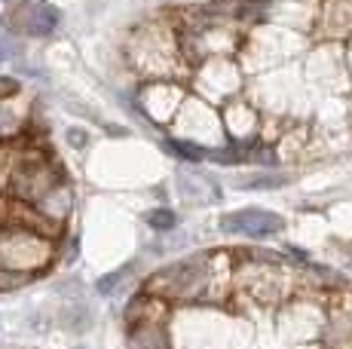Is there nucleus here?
I'll list each match as a JSON object with an SVG mask.
<instances>
[{
	"instance_id": "f257e3e1",
	"label": "nucleus",
	"mask_w": 352,
	"mask_h": 349,
	"mask_svg": "<svg viewBox=\"0 0 352 349\" xmlns=\"http://www.w3.org/2000/svg\"><path fill=\"white\" fill-rule=\"evenodd\" d=\"M214 276V258L212 254H193V258L175 260L166 270L153 273L151 279L144 282V294H153V297L162 300H202L212 291V279Z\"/></svg>"
},
{
	"instance_id": "f03ea898",
	"label": "nucleus",
	"mask_w": 352,
	"mask_h": 349,
	"mask_svg": "<svg viewBox=\"0 0 352 349\" xmlns=\"http://www.w3.org/2000/svg\"><path fill=\"white\" fill-rule=\"evenodd\" d=\"M56 258V243L22 227H0V267L37 276Z\"/></svg>"
},
{
	"instance_id": "7ed1b4c3",
	"label": "nucleus",
	"mask_w": 352,
	"mask_h": 349,
	"mask_svg": "<svg viewBox=\"0 0 352 349\" xmlns=\"http://www.w3.org/2000/svg\"><path fill=\"white\" fill-rule=\"evenodd\" d=\"M58 181H62V172H58L56 163L46 159L43 153H37V150L16 153L6 193H10V199H16V203L34 205L52 184H58Z\"/></svg>"
},
{
	"instance_id": "20e7f679",
	"label": "nucleus",
	"mask_w": 352,
	"mask_h": 349,
	"mask_svg": "<svg viewBox=\"0 0 352 349\" xmlns=\"http://www.w3.org/2000/svg\"><path fill=\"white\" fill-rule=\"evenodd\" d=\"M221 230L224 233H236V236H273V233L285 230V221L276 212L267 209H242V212H230L221 218Z\"/></svg>"
},
{
	"instance_id": "39448f33",
	"label": "nucleus",
	"mask_w": 352,
	"mask_h": 349,
	"mask_svg": "<svg viewBox=\"0 0 352 349\" xmlns=\"http://www.w3.org/2000/svg\"><path fill=\"white\" fill-rule=\"evenodd\" d=\"M34 209L43 214L46 221H52V224L62 227L65 218H67V214H71V209H74V193H71V187L65 184V178L58 181V184H52L50 190H46L43 196L34 203Z\"/></svg>"
},
{
	"instance_id": "423d86ee",
	"label": "nucleus",
	"mask_w": 352,
	"mask_h": 349,
	"mask_svg": "<svg viewBox=\"0 0 352 349\" xmlns=\"http://www.w3.org/2000/svg\"><path fill=\"white\" fill-rule=\"evenodd\" d=\"M22 10V31L31 37H50L58 28V10L50 3H22L16 6Z\"/></svg>"
},
{
	"instance_id": "0eeeda50",
	"label": "nucleus",
	"mask_w": 352,
	"mask_h": 349,
	"mask_svg": "<svg viewBox=\"0 0 352 349\" xmlns=\"http://www.w3.org/2000/svg\"><path fill=\"white\" fill-rule=\"evenodd\" d=\"M129 349H172L168 331L162 322H138V325H129Z\"/></svg>"
},
{
	"instance_id": "6e6552de",
	"label": "nucleus",
	"mask_w": 352,
	"mask_h": 349,
	"mask_svg": "<svg viewBox=\"0 0 352 349\" xmlns=\"http://www.w3.org/2000/svg\"><path fill=\"white\" fill-rule=\"evenodd\" d=\"M22 126H25V113L12 104V98H0V144L16 138L22 132Z\"/></svg>"
},
{
	"instance_id": "1a4fd4ad",
	"label": "nucleus",
	"mask_w": 352,
	"mask_h": 349,
	"mask_svg": "<svg viewBox=\"0 0 352 349\" xmlns=\"http://www.w3.org/2000/svg\"><path fill=\"white\" fill-rule=\"evenodd\" d=\"M34 276L28 273H19V270H10V267H0V294L6 291H19V288H25Z\"/></svg>"
},
{
	"instance_id": "9d476101",
	"label": "nucleus",
	"mask_w": 352,
	"mask_h": 349,
	"mask_svg": "<svg viewBox=\"0 0 352 349\" xmlns=\"http://www.w3.org/2000/svg\"><path fill=\"white\" fill-rule=\"evenodd\" d=\"M126 273H129V267H123V270H117V273H107V276H101V279L96 282L98 294H104V297L117 294V291H120V282L126 279Z\"/></svg>"
},
{
	"instance_id": "9b49d317",
	"label": "nucleus",
	"mask_w": 352,
	"mask_h": 349,
	"mask_svg": "<svg viewBox=\"0 0 352 349\" xmlns=\"http://www.w3.org/2000/svg\"><path fill=\"white\" fill-rule=\"evenodd\" d=\"M175 212H168V209H153L151 214H147V224L153 227V230H172L175 227Z\"/></svg>"
},
{
	"instance_id": "f8f14e48",
	"label": "nucleus",
	"mask_w": 352,
	"mask_h": 349,
	"mask_svg": "<svg viewBox=\"0 0 352 349\" xmlns=\"http://www.w3.org/2000/svg\"><path fill=\"white\" fill-rule=\"evenodd\" d=\"M285 178H276V174H257V178L245 181V187H279Z\"/></svg>"
},
{
	"instance_id": "ddd939ff",
	"label": "nucleus",
	"mask_w": 352,
	"mask_h": 349,
	"mask_svg": "<svg viewBox=\"0 0 352 349\" xmlns=\"http://www.w3.org/2000/svg\"><path fill=\"white\" fill-rule=\"evenodd\" d=\"M19 95V83L12 77H0V98H16Z\"/></svg>"
},
{
	"instance_id": "4468645a",
	"label": "nucleus",
	"mask_w": 352,
	"mask_h": 349,
	"mask_svg": "<svg viewBox=\"0 0 352 349\" xmlns=\"http://www.w3.org/2000/svg\"><path fill=\"white\" fill-rule=\"evenodd\" d=\"M67 141H71L74 147H86V141H89V135H86L83 129H67Z\"/></svg>"
},
{
	"instance_id": "2eb2a0df",
	"label": "nucleus",
	"mask_w": 352,
	"mask_h": 349,
	"mask_svg": "<svg viewBox=\"0 0 352 349\" xmlns=\"http://www.w3.org/2000/svg\"><path fill=\"white\" fill-rule=\"evenodd\" d=\"M10 58V43H6V37L0 34V62H6Z\"/></svg>"
}]
</instances>
